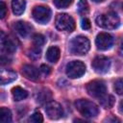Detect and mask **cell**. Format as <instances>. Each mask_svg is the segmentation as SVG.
Instances as JSON below:
<instances>
[{
  "mask_svg": "<svg viewBox=\"0 0 123 123\" xmlns=\"http://www.w3.org/2000/svg\"><path fill=\"white\" fill-rule=\"evenodd\" d=\"M90 48V42L85 36H77L69 42V51L73 55H85Z\"/></svg>",
  "mask_w": 123,
  "mask_h": 123,
  "instance_id": "cell-1",
  "label": "cell"
},
{
  "mask_svg": "<svg viewBox=\"0 0 123 123\" xmlns=\"http://www.w3.org/2000/svg\"><path fill=\"white\" fill-rule=\"evenodd\" d=\"M75 107L77 111L86 118L95 117L99 113L98 107L91 101L86 99H79L75 102Z\"/></svg>",
  "mask_w": 123,
  "mask_h": 123,
  "instance_id": "cell-2",
  "label": "cell"
},
{
  "mask_svg": "<svg viewBox=\"0 0 123 123\" xmlns=\"http://www.w3.org/2000/svg\"><path fill=\"white\" fill-rule=\"evenodd\" d=\"M119 23L120 20L118 15L112 12L100 14L99 16L96 17V24L104 29H108V30L115 29L119 26Z\"/></svg>",
  "mask_w": 123,
  "mask_h": 123,
  "instance_id": "cell-3",
  "label": "cell"
},
{
  "mask_svg": "<svg viewBox=\"0 0 123 123\" xmlns=\"http://www.w3.org/2000/svg\"><path fill=\"white\" fill-rule=\"evenodd\" d=\"M56 28L62 32L71 33L75 29V21L72 16L67 13H59L55 20Z\"/></svg>",
  "mask_w": 123,
  "mask_h": 123,
  "instance_id": "cell-4",
  "label": "cell"
},
{
  "mask_svg": "<svg viewBox=\"0 0 123 123\" xmlns=\"http://www.w3.org/2000/svg\"><path fill=\"white\" fill-rule=\"evenodd\" d=\"M66 75L71 79L80 78L86 72V65L81 61H72L67 63L65 68Z\"/></svg>",
  "mask_w": 123,
  "mask_h": 123,
  "instance_id": "cell-5",
  "label": "cell"
},
{
  "mask_svg": "<svg viewBox=\"0 0 123 123\" xmlns=\"http://www.w3.org/2000/svg\"><path fill=\"white\" fill-rule=\"evenodd\" d=\"M86 91L87 93L95 98H100L106 94L107 87L103 81L101 80H94L89 82L86 85Z\"/></svg>",
  "mask_w": 123,
  "mask_h": 123,
  "instance_id": "cell-6",
  "label": "cell"
},
{
  "mask_svg": "<svg viewBox=\"0 0 123 123\" xmlns=\"http://www.w3.org/2000/svg\"><path fill=\"white\" fill-rule=\"evenodd\" d=\"M32 15L37 22L46 24L51 18V10L46 6H37L34 8Z\"/></svg>",
  "mask_w": 123,
  "mask_h": 123,
  "instance_id": "cell-7",
  "label": "cell"
},
{
  "mask_svg": "<svg viewBox=\"0 0 123 123\" xmlns=\"http://www.w3.org/2000/svg\"><path fill=\"white\" fill-rule=\"evenodd\" d=\"M114 38L109 33H100L97 35L95 39V44L97 49L101 51H106L111 48L113 45Z\"/></svg>",
  "mask_w": 123,
  "mask_h": 123,
  "instance_id": "cell-8",
  "label": "cell"
},
{
  "mask_svg": "<svg viewBox=\"0 0 123 123\" xmlns=\"http://www.w3.org/2000/svg\"><path fill=\"white\" fill-rule=\"evenodd\" d=\"M91 66L96 73H99V74L106 73L109 71L111 67V60L104 56L95 57L94 60L92 61Z\"/></svg>",
  "mask_w": 123,
  "mask_h": 123,
  "instance_id": "cell-9",
  "label": "cell"
},
{
  "mask_svg": "<svg viewBox=\"0 0 123 123\" xmlns=\"http://www.w3.org/2000/svg\"><path fill=\"white\" fill-rule=\"evenodd\" d=\"M45 112L50 119L56 120L62 116L63 110L60 103L56 101H49L45 106Z\"/></svg>",
  "mask_w": 123,
  "mask_h": 123,
  "instance_id": "cell-10",
  "label": "cell"
},
{
  "mask_svg": "<svg viewBox=\"0 0 123 123\" xmlns=\"http://www.w3.org/2000/svg\"><path fill=\"white\" fill-rule=\"evenodd\" d=\"M0 47L2 54H12L16 50L15 43L3 32H1L0 36Z\"/></svg>",
  "mask_w": 123,
  "mask_h": 123,
  "instance_id": "cell-11",
  "label": "cell"
},
{
  "mask_svg": "<svg viewBox=\"0 0 123 123\" xmlns=\"http://www.w3.org/2000/svg\"><path fill=\"white\" fill-rule=\"evenodd\" d=\"M13 28H14L15 32L22 37H28L33 31V27L28 22H25V21H17V22H15L14 25H13Z\"/></svg>",
  "mask_w": 123,
  "mask_h": 123,
  "instance_id": "cell-12",
  "label": "cell"
},
{
  "mask_svg": "<svg viewBox=\"0 0 123 123\" xmlns=\"http://www.w3.org/2000/svg\"><path fill=\"white\" fill-rule=\"evenodd\" d=\"M22 74L31 81H37L39 79V71L37 67L31 64H24L22 66Z\"/></svg>",
  "mask_w": 123,
  "mask_h": 123,
  "instance_id": "cell-13",
  "label": "cell"
},
{
  "mask_svg": "<svg viewBox=\"0 0 123 123\" xmlns=\"http://www.w3.org/2000/svg\"><path fill=\"white\" fill-rule=\"evenodd\" d=\"M17 76L16 73L12 71V70H8V69H2L1 70V74H0V82L1 85H7L10 84L12 82H13L14 80H16Z\"/></svg>",
  "mask_w": 123,
  "mask_h": 123,
  "instance_id": "cell-14",
  "label": "cell"
},
{
  "mask_svg": "<svg viewBox=\"0 0 123 123\" xmlns=\"http://www.w3.org/2000/svg\"><path fill=\"white\" fill-rule=\"evenodd\" d=\"M61 51L57 46H50L46 51V59L50 62H57L60 59Z\"/></svg>",
  "mask_w": 123,
  "mask_h": 123,
  "instance_id": "cell-15",
  "label": "cell"
},
{
  "mask_svg": "<svg viewBox=\"0 0 123 123\" xmlns=\"http://www.w3.org/2000/svg\"><path fill=\"white\" fill-rule=\"evenodd\" d=\"M26 8L25 0H12V12L15 15H20L24 12Z\"/></svg>",
  "mask_w": 123,
  "mask_h": 123,
  "instance_id": "cell-16",
  "label": "cell"
},
{
  "mask_svg": "<svg viewBox=\"0 0 123 123\" xmlns=\"http://www.w3.org/2000/svg\"><path fill=\"white\" fill-rule=\"evenodd\" d=\"M12 94L14 101H21L28 96V92L20 86H15L12 89Z\"/></svg>",
  "mask_w": 123,
  "mask_h": 123,
  "instance_id": "cell-17",
  "label": "cell"
},
{
  "mask_svg": "<svg viewBox=\"0 0 123 123\" xmlns=\"http://www.w3.org/2000/svg\"><path fill=\"white\" fill-rule=\"evenodd\" d=\"M99 102H100V104L104 108L111 109L113 106V104H114V97L112 95H107V94H105V95H103L102 97L99 98Z\"/></svg>",
  "mask_w": 123,
  "mask_h": 123,
  "instance_id": "cell-18",
  "label": "cell"
},
{
  "mask_svg": "<svg viewBox=\"0 0 123 123\" xmlns=\"http://www.w3.org/2000/svg\"><path fill=\"white\" fill-rule=\"evenodd\" d=\"M0 121L3 123H9L12 121V112L8 108L2 107L0 109Z\"/></svg>",
  "mask_w": 123,
  "mask_h": 123,
  "instance_id": "cell-19",
  "label": "cell"
},
{
  "mask_svg": "<svg viewBox=\"0 0 123 123\" xmlns=\"http://www.w3.org/2000/svg\"><path fill=\"white\" fill-rule=\"evenodd\" d=\"M51 97H52L51 91L44 88V89H42L41 91L38 92V94H37V102H39L40 104L48 102L51 99Z\"/></svg>",
  "mask_w": 123,
  "mask_h": 123,
  "instance_id": "cell-20",
  "label": "cell"
},
{
  "mask_svg": "<svg viewBox=\"0 0 123 123\" xmlns=\"http://www.w3.org/2000/svg\"><path fill=\"white\" fill-rule=\"evenodd\" d=\"M89 7L86 0H80L78 3V12L82 15H86L88 12Z\"/></svg>",
  "mask_w": 123,
  "mask_h": 123,
  "instance_id": "cell-21",
  "label": "cell"
},
{
  "mask_svg": "<svg viewBox=\"0 0 123 123\" xmlns=\"http://www.w3.org/2000/svg\"><path fill=\"white\" fill-rule=\"evenodd\" d=\"M44 42H45V37L42 35L37 34V35H35L33 37V44H34V46L40 48L44 44Z\"/></svg>",
  "mask_w": 123,
  "mask_h": 123,
  "instance_id": "cell-22",
  "label": "cell"
},
{
  "mask_svg": "<svg viewBox=\"0 0 123 123\" xmlns=\"http://www.w3.org/2000/svg\"><path fill=\"white\" fill-rule=\"evenodd\" d=\"M73 0H53L54 5L58 9H65L72 4Z\"/></svg>",
  "mask_w": 123,
  "mask_h": 123,
  "instance_id": "cell-23",
  "label": "cell"
},
{
  "mask_svg": "<svg viewBox=\"0 0 123 123\" xmlns=\"http://www.w3.org/2000/svg\"><path fill=\"white\" fill-rule=\"evenodd\" d=\"M113 88L118 95L123 94V78L117 79L113 84Z\"/></svg>",
  "mask_w": 123,
  "mask_h": 123,
  "instance_id": "cell-24",
  "label": "cell"
},
{
  "mask_svg": "<svg viewBox=\"0 0 123 123\" xmlns=\"http://www.w3.org/2000/svg\"><path fill=\"white\" fill-rule=\"evenodd\" d=\"M29 120L31 122H34V123H40V122L43 121V117H42V115L39 111H36L31 115Z\"/></svg>",
  "mask_w": 123,
  "mask_h": 123,
  "instance_id": "cell-25",
  "label": "cell"
},
{
  "mask_svg": "<svg viewBox=\"0 0 123 123\" xmlns=\"http://www.w3.org/2000/svg\"><path fill=\"white\" fill-rule=\"evenodd\" d=\"M29 57L32 59V60H37L40 57V48L39 47H34L30 53H29Z\"/></svg>",
  "mask_w": 123,
  "mask_h": 123,
  "instance_id": "cell-26",
  "label": "cell"
},
{
  "mask_svg": "<svg viewBox=\"0 0 123 123\" xmlns=\"http://www.w3.org/2000/svg\"><path fill=\"white\" fill-rule=\"evenodd\" d=\"M7 13V7H6V4L1 1L0 2V18H4L5 15Z\"/></svg>",
  "mask_w": 123,
  "mask_h": 123,
  "instance_id": "cell-27",
  "label": "cell"
},
{
  "mask_svg": "<svg viewBox=\"0 0 123 123\" xmlns=\"http://www.w3.org/2000/svg\"><path fill=\"white\" fill-rule=\"evenodd\" d=\"M81 26L84 30H89L90 29V21L87 18H83L81 21Z\"/></svg>",
  "mask_w": 123,
  "mask_h": 123,
  "instance_id": "cell-28",
  "label": "cell"
},
{
  "mask_svg": "<svg viewBox=\"0 0 123 123\" xmlns=\"http://www.w3.org/2000/svg\"><path fill=\"white\" fill-rule=\"evenodd\" d=\"M40 71L44 74V75H49L50 74V72H51V68L48 66V65H45V64H42L41 66H40Z\"/></svg>",
  "mask_w": 123,
  "mask_h": 123,
  "instance_id": "cell-29",
  "label": "cell"
},
{
  "mask_svg": "<svg viewBox=\"0 0 123 123\" xmlns=\"http://www.w3.org/2000/svg\"><path fill=\"white\" fill-rule=\"evenodd\" d=\"M118 54L123 57V37L121 38V41H120V44H119V48H118Z\"/></svg>",
  "mask_w": 123,
  "mask_h": 123,
  "instance_id": "cell-30",
  "label": "cell"
},
{
  "mask_svg": "<svg viewBox=\"0 0 123 123\" xmlns=\"http://www.w3.org/2000/svg\"><path fill=\"white\" fill-rule=\"evenodd\" d=\"M119 111L121 112V113H123V100L120 102V104H119Z\"/></svg>",
  "mask_w": 123,
  "mask_h": 123,
  "instance_id": "cell-31",
  "label": "cell"
},
{
  "mask_svg": "<svg viewBox=\"0 0 123 123\" xmlns=\"http://www.w3.org/2000/svg\"><path fill=\"white\" fill-rule=\"evenodd\" d=\"M92 1H94V2H96V3H100V2H103V1H105V0H92Z\"/></svg>",
  "mask_w": 123,
  "mask_h": 123,
  "instance_id": "cell-32",
  "label": "cell"
}]
</instances>
